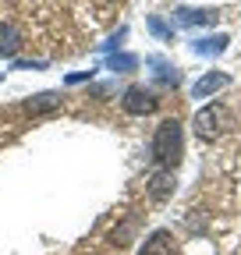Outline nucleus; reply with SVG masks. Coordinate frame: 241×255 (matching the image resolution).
I'll return each mask as SVG.
<instances>
[{
    "instance_id": "obj_1",
    "label": "nucleus",
    "mask_w": 241,
    "mask_h": 255,
    "mask_svg": "<svg viewBox=\"0 0 241 255\" xmlns=\"http://www.w3.org/2000/svg\"><path fill=\"white\" fill-rule=\"evenodd\" d=\"M181 149H185V138H181V124L177 121H163L153 135V159L160 170H174L177 159H181Z\"/></svg>"
},
{
    "instance_id": "obj_2",
    "label": "nucleus",
    "mask_w": 241,
    "mask_h": 255,
    "mask_svg": "<svg viewBox=\"0 0 241 255\" xmlns=\"http://www.w3.org/2000/svg\"><path fill=\"white\" fill-rule=\"evenodd\" d=\"M227 128H231V110H227L224 103H209V107H202V110L195 114V135H199L202 142L220 138Z\"/></svg>"
},
{
    "instance_id": "obj_3",
    "label": "nucleus",
    "mask_w": 241,
    "mask_h": 255,
    "mask_svg": "<svg viewBox=\"0 0 241 255\" xmlns=\"http://www.w3.org/2000/svg\"><path fill=\"white\" fill-rule=\"evenodd\" d=\"M120 107H124L128 114H135V117H142V114H153L156 107H160V100L153 92H149L145 85H131V89H124V100H120Z\"/></svg>"
},
{
    "instance_id": "obj_4",
    "label": "nucleus",
    "mask_w": 241,
    "mask_h": 255,
    "mask_svg": "<svg viewBox=\"0 0 241 255\" xmlns=\"http://www.w3.org/2000/svg\"><path fill=\"white\" fill-rule=\"evenodd\" d=\"M231 85V75H224V71H209V75H202L195 85H192V96L195 100H209L213 92H220V89H227Z\"/></svg>"
},
{
    "instance_id": "obj_5",
    "label": "nucleus",
    "mask_w": 241,
    "mask_h": 255,
    "mask_svg": "<svg viewBox=\"0 0 241 255\" xmlns=\"http://www.w3.org/2000/svg\"><path fill=\"white\" fill-rule=\"evenodd\" d=\"M138 255H177V248H174V238L167 231H153L145 238V245H142Z\"/></svg>"
},
{
    "instance_id": "obj_6",
    "label": "nucleus",
    "mask_w": 241,
    "mask_h": 255,
    "mask_svg": "<svg viewBox=\"0 0 241 255\" xmlns=\"http://www.w3.org/2000/svg\"><path fill=\"white\" fill-rule=\"evenodd\" d=\"M145 64L153 68V75H156L163 85H177V82H181V71L174 68V64H170L167 57H145Z\"/></svg>"
},
{
    "instance_id": "obj_7",
    "label": "nucleus",
    "mask_w": 241,
    "mask_h": 255,
    "mask_svg": "<svg viewBox=\"0 0 241 255\" xmlns=\"http://www.w3.org/2000/svg\"><path fill=\"white\" fill-rule=\"evenodd\" d=\"M21 50V32L11 21H0V57H14Z\"/></svg>"
},
{
    "instance_id": "obj_8",
    "label": "nucleus",
    "mask_w": 241,
    "mask_h": 255,
    "mask_svg": "<svg viewBox=\"0 0 241 255\" xmlns=\"http://www.w3.org/2000/svg\"><path fill=\"white\" fill-rule=\"evenodd\" d=\"M177 25H217V11H195V7H177L174 11Z\"/></svg>"
},
{
    "instance_id": "obj_9",
    "label": "nucleus",
    "mask_w": 241,
    "mask_h": 255,
    "mask_svg": "<svg viewBox=\"0 0 241 255\" xmlns=\"http://www.w3.org/2000/svg\"><path fill=\"white\" fill-rule=\"evenodd\" d=\"M57 107H60L57 92H39L32 100H25V114H46V110H57Z\"/></svg>"
},
{
    "instance_id": "obj_10",
    "label": "nucleus",
    "mask_w": 241,
    "mask_h": 255,
    "mask_svg": "<svg viewBox=\"0 0 241 255\" xmlns=\"http://www.w3.org/2000/svg\"><path fill=\"white\" fill-rule=\"evenodd\" d=\"M149 184H153V188H149V191H153V199L163 202L170 191H174L177 181H174V170H160V174H153V181H149Z\"/></svg>"
},
{
    "instance_id": "obj_11",
    "label": "nucleus",
    "mask_w": 241,
    "mask_h": 255,
    "mask_svg": "<svg viewBox=\"0 0 241 255\" xmlns=\"http://www.w3.org/2000/svg\"><path fill=\"white\" fill-rule=\"evenodd\" d=\"M227 43H231L227 36H206V39H195L192 50H195V53H206V57H217V53L227 50Z\"/></svg>"
},
{
    "instance_id": "obj_12",
    "label": "nucleus",
    "mask_w": 241,
    "mask_h": 255,
    "mask_svg": "<svg viewBox=\"0 0 241 255\" xmlns=\"http://www.w3.org/2000/svg\"><path fill=\"white\" fill-rule=\"evenodd\" d=\"M107 68L110 71H135L138 68V57L135 53H114V57H107Z\"/></svg>"
},
{
    "instance_id": "obj_13",
    "label": "nucleus",
    "mask_w": 241,
    "mask_h": 255,
    "mask_svg": "<svg viewBox=\"0 0 241 255\" xmlns=\"http://www.w3.org/2000/svg\"><path fill=\"white\" fill-rule=\"evenodd\" d=\"M149 32H153V36H160V39H170V28H167V25H163L156 14L149 18Z\"/></svg>"
}]
</instances>
